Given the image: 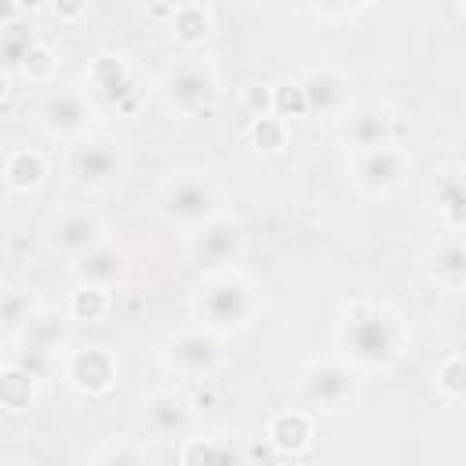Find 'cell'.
<instances>
[{
  "label": "cell",
  "mask_w": 466,
  "mask_h": 466,
  "mask_svg": "<svg viewBox=\"0 0 466 466\" xmlns=\"http://www.w3.org/2000/svg\"><path fill=\"white\" fill-rule=\"evenodd\" d=\"M342 346L346 353L364 368H382L400 357L404 328L397 313L382 306H357L342 324Z\"/></svg>",
  "instance_id": "obj_1"
},
{
  "label": "cell",
  "mask_w": 466,
  "mask_h": 466,
  "mask_svg": "<svg viewBox=\"0 0 466 466\" xmlns=\"http://www.w3.org/2000/svg\"><path fill=\"white\" fill-rule=\"evenodd\" d=\"M160 208L167 218L175 222H186V226H200L208 218L218 215V189L208 175L200 171H182L175 178L164 182V193H160Z\"/></svg>",
  "instance_id": "obj_2"
},
{
  "label": "cell",
  "mask_w": 466,
  "mask_h": 466,
  "mask_svg": "<svg viewBox=\"0 0 466 466\" xmlns=\"http://www.w3.org/2000/svg\"><path fill=\"white\" fill-rule=\"evenodd\" d=\"M251 309H255V299H251L248 280H240V277H215L200 288V299H197L200 320L218 331L248 324Z\"/></svg>",
  "instance_id": "obj_3"
},
{
  "label": "cell",
  "mask_w": 466,
  "mask_h": 466,
  "mask_svg": "<svg viewBox=\"0 0 466 466\" xmlns=\"http://www.w3.org/2000/svg\"><path fill=\"white\" fill-rule=\"evenodd\" d=\"M164 95H167V106L186 113V116H197L204 109L215 106L218 98V80H215V69L189 58V62H178L167 80H164Z\"/></svg>",
  "instance_id": "obj_4"
},
{
  "label": "cell",
  "mask_w": 466,
  "mask_h": 466,
  "mask_svg": "<svg viewBox=\"0 0 466 466\" xmlns=\"http://www.w3.org/2000/svg\"><path fill=\"white\" fill-rule=\"evenodd\" d=\"M302 393H306V400H309L313 408H320V411H342V408L353 400L357 386H353V375H350L342 364L320 360V364H309V368H306V375H302Z\"/></svg>",
  "instance_id": "obj_5"
},
{
  "label": "cell",
  "mask_w": 466,
  "mask_h": 466,
  "mask_svg": "<svg viewBox=\"0 0 466 466\" xmlns=\"http://www.w3.org/2000/svg\"><path fill=\"white\" fill-rule=\"evenodd\" d=\"M218 360H222L218 339H215L211 331H200V328L175 335L171 346H167V364H171L178 375H186V379H204V375H211V371L218 368Z\"/></svg>",
  "instance_id": "obj_6"
},
{
  "label": "cell",
  "mask_w": 466,
  "mask_h": 466,
  "mask_svg": "<svg viewBox=\"0 0 466 466\" xmlns=\"http://www.w3.org/2000/svg\"><path fill=\"white\" fill-rule=\"evenodd\" d=\"M69 171L80 186L87 189H102L113 178H120V149L109 138H87L73 149L69 157Z\"/></svg>",
  "instance_id": "obj_7"
},
{
  "label": "cell",
  "mask_w": 466,
  "mask_h": 466,
  "mask_svg": "<svg viewBox=\"0 0 466 466\" xmlns=\"http://www.w3.org/2000/svg\"><path fill=\"white\" fill-rule=\"evenodd\" d=\"M240 226L229 222V218H208L200 222V229L193 233V258L208 269H218V266H229L237 255H240Z\"/></svg>",
  "instance_id": "obj_8"
},
{
  "label": "cell",
  "mask_w": 466,
  "mask_h": 466,
  "mask_svg": "<svg viewBox=\"0 0 466 466\" xmlns=\"http://www.w3.org/2000/svg\"><path fill=\"white\" fill-rule=\"evenodd\" d=\"M404 167H408V160H404V153H400L397 146L364 149V153H357V160H353L357 182H360L364 189H371V193H390V189H397L400 178H404Z\"/></svg>",
  "instance_id": "obj_9"
},
{
  "label": "cell",
  "mask_w": 466,
  "mask_h": 466,
  "mask_svg": "<svg viewBox=\"0 0 466 466\" xmlns=\"http://www.w3.org/2000/svg\"><path fill=\"white\" fill-rule=\"evenodd\" d=\"M40 120H44V127L55 131V135H76V131L87 127L91 109H87V98H84L80 91L58 87V91H51V95L44 98Z\"/></svg>",
  "instance_id": "obj_10"
},
{
  "label": "cell",
  "mask_w": 466,
  "mask_h": 466,
  "mask_svg": "<svg viewBox=\"0 0 466 466\" xmlns=\"http://www.w3.org/2000/svg\"><path fill=\"white\" fill-rule=\"evenodd\" d=\"M69 379H73V386L80 393L98 397V393H106L113 386L116 364H113V357L102 346H84V350H76L69 357Z\"/></svg>",
  "instance_id": "obj_11"
},
{
  "label": "cell",
  "mask_w": 466,
  "mask_h": 466,
  "mask_svg": "<svg viewBox=\"0 0 466 466\" xmlns=\"http://www.w3.org/2000/svg\"><path fill=\"white\" fill-rule=\"evenodd\" d=\"M91 87H95L109 106H116V109H127V106H135V98H138L135 76H131V69L124 66V58H116V55H102V58L91 66Z\"/></svg>",
  "instance_id": "obj_12"
},
{
  "label": "cell",
  "mask_w": 466,
  "mask_h": 466,
  "mask_svg": "<svg viewBox=\"0 0 466 466\" xmlns=\"http://www.w3.org/2000/svg\"><path fill=\"white\" fill-rule=\"evenodd\" d=\"M342 138L357 153L379 149V146H393V116L386 109H357V113L346 116Z\"/></svg>",
  "instance_id": "obj_13"
},
{
  "label": "cell",
  "mask_w": 466,
  "mask_h": 466,
  "mask_svg": "<svg viewBox=\"0 0 466 466\" xmlns=\"http://www.w3.org/2000/svg\"><path fill=\"white\" fill-rule=\"evenodd\" d=\"M127 273V255L113 244H91L87 251L76 255V277L84 284H95V288H109L116 280H124Z\"/></svg>",
  "instance_id": "obj_14"
},
{
  "label": "cell",
  "mask_w": 466,
  "mask_h": 466,
  "mask_svg": "<svg viewBox=\"0 0 466 466\" xmlns=\"http://www.w3.org/2000/svg\"><path fill=\"white\" fill-rule=\"evenodd\" d=\"M142 419L149 422V430L157 437H182L186 426H189V404L178 397V393H153L146 404H142Z\"/></svg>",
  "instance_id": "obj_15"
},
{
  "label": "cell",
  "mask_w": 466,
  "mask_h": 466,
  "mask_svg": "<svg viewBox=\"0 0 466 466\" xmlns=\"http://www.w3.org/2000/svg\"><path fill=\"white\" fill-rule=\"evenodd\" d=\"M299 87H302V98H306V113H342L346 109V98H350L346 80L331 69L309 73Z\"/></svg>",
  "instance_id": "obj_16"
},
{
  "label": "cell",
  "mask_w": 466,
  "mask_h": 466,
  "mask_svg": "<svg viewBox=\"0 0 466 466\" xmlns=\"http://www.w3.org/2000/svg\"><path fill=\"white\" fill-rule=\"evenodd\" d=\"M51 240H55L62 251L80 255V251H87L91 244L102 240V226H98V218L87 215V211H69V215H62V218L55 222Z\"/></svg>",
  "instance_id": "obj_17"
},
{
  "label": "cell",
  "mask_w": 466,
  "mask_h": 466,
  "mask_svg": "<svg viewBox=\"0 0 466 466\" xmlns=\"http://www.w3.org/2000/svg\"><path fill=\"white\" fill-rule=\"evenodd\" d=\"M36 375H29L25 368H18L15 360H11V368L7 371H0V404L7 408V411H25V408H33V400H36Z\"/></svg>",
  "instance_id": "obj_18"
},
{
  "label": "cell",
  "mask_w": 466,
  "mask_h": 466,
  "mask_svg": "<svg viewBox=\"0 0 466 466\" xmlns=\"http://www.w3.org/2000/svg\"><path fill=\"white\" fill-rule=\"evenodd\" d=\"M437 211L448 218L451 229L462 226V218H466V197H462V178H459V171L437 175Z\"/></svg>",
  "instance_id": "obj_19"
},
{
  "label": "cell",
  "mask_w": 466,
  "mask_h": 466,
  "mask_svg": "<svg viewBox=\"0 0 466 466\" xmlns=\"http://www.w3.org/2000/svg\"><path fill=\"white\" fill-rule=\"evenodd\" d=\"M22 339H25V342H36V346H44V350L55 353L58 342L66 339V324H62V317H55V313H29Z\"/></svg>",
  "instance_id": "obj_20"
},
{
  "label": "cell",
  "mask_w": 466,
  "mask_h": 466,
  "mask_svg": "<svg viewBox=\"0 0 466 466\" xmlns=\"http://www.w3.org/2000/svg\"><path fill=\"white\" fill-rule=\"evenodd\" d=\"M269 441L277 448H288V451H299L306 441H309V419L299 415V411H288V415H277L273 426H269Z\"/></svg>",
  "instance_id": "obj_21"
},
{
  "label": "cell",
  "mask_w": 466,
  "mask_h": 466,
  "mask_svg": "<svg viewBox=\"0 0 466 466\" xmlns=\"http://www.w3.org/2000/svg\"><path fill=\"white\" fill-rule=\"evenodd\" d=\"M4 175H7V182H11L15 189H33V186L44 178V160H40L36 153H29V149H15V153L7 157Z\"/></svg>",
  "instance_id": "obj_22"
},
{
  "label": "cell",
  "mask_w": 466,
  "mask_h": 466,
  "mask_svg": "<svg viewBox=\"0 0 466 466\" xmlns=\"http://www.w3.org/2000/svg\"><path fill=\"white\" fill-rule=\"evenodd\" d=\"M208 29H211L208 11H204V7H197V4L178 7V11H175V18H171V33H175L182 44H200V40L208 36Z\"/></svg>",
  "instance_id": "obj_23"
},
{
  "label": "cell",
  "mask_w": 466,
  "mask_h": 466,
  "mask_svg": "<svg viewBox=\"0 0 466 466\" xmlns=\"http://www.w3.org/2000/svg\"><path fill=\"white\" fill-rule=\"evenodd\" d=\"M437 277H441L448 288H459V284H462L466 262H462V244H459V237H451V240L437 251Z\"/></svg>",
  "instance_id": "obj_24"
},
{
  "label": "cell",
  "mask_w": 466,
  "mask_h": 466,
  "mask_svg": "<svg viewBox=\"0 0 466 466\" xmlns=\"http://www.w3.org/2000/svg\"><path fill=\"white\" fill-rule=\"evenodd\" d=\"M69 313H73V320H98V317L106 313V291L95 288V284H84V288L73 295Z\"/></svg>",
  "instance_id": "obj_25"
},
{
  "label": "cell",
  "mask_w": 466,
  "mask_h": 466,
  "mask_svg": "<svg viewBox=\"0 0 466 466\" xmlns=\"http://www.w3.org/2000/svg\"><path fill=\"white\" fill-rule=\"evenodd\" d=\"M251 138H255V146L266 149V153L280 149V146H284V120H280V116H269V113L255 116V124H251Z\"/></svg>",
  "instance_id": "obj_26"
},
{
  "label": "cell",
  "mask_w": 466,
  "mask_h": 466,
  "mask_svg": "<svg viewBox=\"0 0 466 466\" xmlns=\"http://www.w3.org/2000/svg\"><path fill=\"white\" fill-rule=\"evenodd\" d=\"M29 44H33V36H29L25 29L4 25V29H0V66H18L22 55L29 51Z\"/></svg>",
  "instance_id": "obj_27"
},
{
  "label": "cell",
  "mask_w": 466,
  "mask_h": 466,
  "mask_svg": "<svg viewBox=\"0 0 466 466\" xmlns=\"http://www.w3.org/2000/svg\"><path fill=\"white\" fill-rule=\"evenodd\" d=\"M15 364H18V368H25L29 375L44 379V375L51 371V350H44V346H36V342H25V339H22V350L15 353Z\"/></svg>",
  "instance_id": "obj_28"
},
{
  "label": "cell",
  "mask_w": 466,
  "mask_h": 466,
  "mask_svg": "<svg viewBox=\"0 0 466 466\" xmlns=\"http://www.w3.org/2000/svg\"><path fill=\"white\" fill-rule=\"evenodd\" d=\"M22 73L25 76H33V80H47L51 76V69H55V55L44 47V44H29V51L22 55Z\"/></svg>",
  "instance_id": "obj_29"
},
{
  "label": "cell",
  "mask_w": 466,
  "mask_h": 466,
  "mask_svg": "<svg viewBox=\"0 0 466 466\" xmlns=\"http://www.w3.org/2000/svg\"><path fill=\"white\" fill-rule=\"evenodd\" d=\"M273 109H277L280 120H284V116H299V113H306L302 87H299V84H280V87L273 91Z\"/></svg>",
  "instance_id": "obj_30"
},
{
  "label": "cell",
  "mask_w": 466,
  "mask_h": 466,
  "mask_svg": "<svg viewBox=\"0 0 466 466\" xmlns=\"http://www.w3.org/2000/svg\"><path fill=\"white\" fill-rule=\"evenodd\" d=\"M437 379H441V386H444L451 397H459V393H462V357H459V353H455V357H448Z\"/></svg>",
  "instance_id": "obj_31"
},
{
  "label": "cell",
  "mask_w": 466,
  "mask_h": 466,
  "mask_svg": "<svg viewBox=\"0 0 466 466\" xmlns=\"http://www.w3.org/2000/svg\"><path fill=\"white\" fill-rule=\"evenodd\" d=\"M51 7H55V15H58L62 22H76V18L84 15L87 0H51Z\"/></svg>",
  "instance_id": "obj_32"
},
{
  "label": "cell",
  "mask_w": 466,
  "mask_h": 466,
  "mask_svg": "<svg viewBox=\"0 0 466 466\" xmlns=\"http://www.w3.org/2000/svg\"><path fill=\"white\" fill-rule=\"evenodd\" d=\"M317 4H320L328 15H346V11H353L360 0H317Z\"/></svg>",
  "instance_id": "obj_33"
},
{
  "label": "cell",
  "mask_w": 466,
  "mask_h": 466,
  "mask_svg": "<svg viewBox=\"0 0 466 466\" xmlns=\"http://www.w3.org/2000/svg\"><path fill=\"white\" fill-rule=\"evenodd\" d=\"M18 7H22V4H15V0H0V29H4V25H15Z\"/></svg>",
  "instance_id": "obj_34"
},
{
  "label": "cell",
  "mask_w": 466,
  "mask_h": 466,
  "mask_svg": "<svg viewBox=\"0 0 466 466\" xmlns=\"http://www.w3.org/2000/svg\"><path fill=\"white\" fill-rule=\"evenodd\" d=\"M4 95H7V69L0 66V98H4Z\"/></svg>",
  "instance_id": "obj_35"
}]
</instances>
